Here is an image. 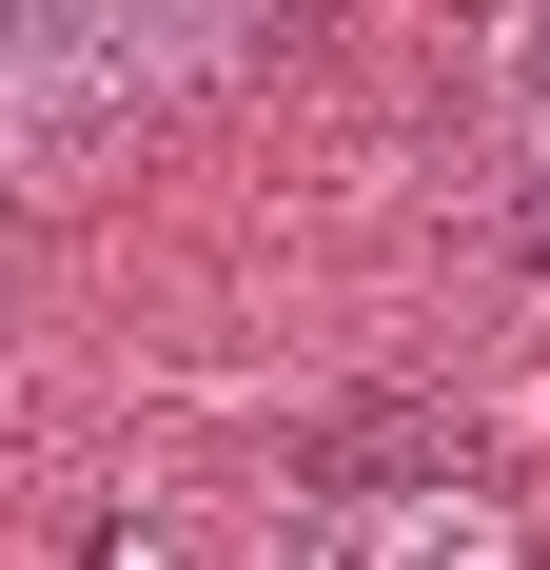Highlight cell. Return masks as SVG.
Segmentation results:
<instances>
[{
    "instance_id": "2",
    "label": "cell",
    "mask_w": 550,
    "mask_h": 570,
    "mask_svg": "<svg viewBox=\"0 0 550 570\" xmlns=\"http://www.w3.org/2000/svg\"><path fill=\"white\" fill-rule=\"evenodd\" d=\"M472 118L550 177V0H492V40H472Z\"/></svg>"
},
{
    "instance_id": "3",
    "label": "cell",
    "mask_w": 550,
    "mask_h": 570,
    "mask_svg": "<svg viewBox=\"0 0 550 570\" xmlns=\"http://www.w3.org/2000/svg\"><path fill=\"white\" fill-rule=\"evenodd\" d=\"M511 256H531V295H550V177H531V197H511Z\"/></svg>"
},
{
    "instance_id": "1",
    "label": "cell",
    "mask_w": 550,
    "mask_h": 570,
    "mask_svg": "<svg viewBox=\"0 0 550 570\" xmlns=\"http://www.w3.org/2000/svg\"><path fill=\"white\" fill-rule=\"evenodd\" d=\"M197 0H0V158H79L177 79Z\"/></svg>"
}]
</instances>
